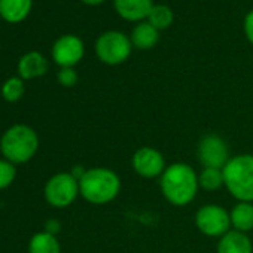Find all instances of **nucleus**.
I'll return each mask as SVG.
<instances>
[{"label": "nucleus", "instance_id": "obj_9", "mask_svg": "<svg viewBox=\"0 0 253 253\" xmlns=\"http://www.w3.org/2000/svg\"><path fill=\"white\" fill-rule=\"evenodd\" d=\"M131 166L134 171L145 179L161 177L167 169L163 154L151 146H143L137 149L131 158Z\"/></svg>", "mask_w": 253, "mask_h": 253}, {"label": "nucleus", "instance_id": "obj_16", "mask_svg": "<svg viewBox=\"0 0 253 253\" xmlns=\"http://www.w3.org/2000/svg\"><path fill=\"white\" fill-rule=\"evenodd\" d=\"M231 228L247 234L253 229V203L238 201L229 211Z\"/></svg>", "mask_w": 253, "mask_h": 253}, {"label": "nucleus", "instance_id": "obj_17", "mask_svg": "<svg viewBox=\"0 0 253 253\" xmlns=\"http://www.w3.org/2000/svg\"><path fill=\"white\" fill-rule=\"evenodd\" d=\"M29 253H61L60 243L49 232H38L29 243Z\"/></svg>", "mask_w": 253, "mask_h": 253}, {"label": "nucleus", "instance_id": "obj_12", "mask_svg": "<svg viewBox=\"0 0 253 253\" xmlns=\"http://www.w3.org/2000/svg\"><path fill=\"white\" fill-rule=\"evenodd\" d=\"M253 246L247 234L231 229L217 241L216 253H252Z\"/></svg>", "mask_w": 253, "mask_h": 253}, {"label": "nucleus", "instance_id": "obj_15", "mask_svg": "<svg viewBox=\"0 0 253 253\" xmlns=\"http://www.w3.org/2000/svg\"><path fill=\"white\" fill-rule=\"evenodd\" d=\"M131 43L139 49H151L160 41V30L149 21H140L131 32Z\"/></svg>", "mask_w": 253, "mask_h": 253}, {"label": "nucleus", "instance_id": "obj_5", "mask_svg": "<svg viewBox=\"0 0 253 253\" xmlns=\"http://www.w3.org/2000/svg\"><path fill=\"white\" fill-rule=\"evenodd\" d=\"M95 54L98 60L109 66L122 64L131 54V39L118 30H107L95 41Z\"/></svg>", "mask_w": 253, "mask_h": 253}, {"label": "nucleus", "instance_id": "obj_7", "mask_svg": "<svg viewBox=\"0 0 253 253\" xmlns=\"http://www.w3.org/2000/svg\"><path fill=\"white\" fill-rule=\"evenodd\" d=\"M195 225L201 234L220 238L228 231H231L229 211L217 204H206L197 210Z\"/></svg>", "mask_w": 253, "mask_h": 253}, {"label": "nucleus", "instance_id": "obj_24", "mask_svg": "<svg viewBox=\"0 0 253 253\" xmlns=\"http://www.w3.org/2000/svg\"><path fill=\"white\" fill-rule=\"evenodd\" d=\"M58 231H60V223H58L57 220H49V222L46 223V232L55 235Z\"/></svg>", "mask_w": 253, "mask_h": 253}, {"label": "nucleus", "instance_id": "obj_10", "mask_svg": "<svg viewBox=\"0 0 253 253\" xmlns=\"http://www.w3.org/2000/svg\"><path fill=\"white\" fill-rule=\"evenodd\" d=\"M84 42L75 35L58 38L52 46V58L60 67H73L84 57Z\"/></svg>", "mask_w": 253, "mask_h": 253}, {"label": "nucleus", "instance_id": "obj_22", "mask_svg": "<svg viewBox=\"0 0 253 253\" xmlns=\"http://www.w3.org/2000/svg\"><path fill=\"white\" fill-rule=\"evenodd\" d=\"M57 79L58 82L66 86V88H70V86H75L76 82H78V73L73 67H61L58 75H57Z\"/></svg>", "mask_w": 253, "mask_h": 253}, {"label": "nucleus", "instance_id": "obj_19", "mask_svg": "<svg viewBox=\"0 0 253 253\" xmlns=\"http://www.w3.org/2000/svg\"><path fill=\"white\" fill-rule=\"evenodd\" d=\"M173 20H174L173 11L167 5H163V3L154 5V8L151 9L148 15V21L158 30L170 27L173 24Z\"/></svg>", "mask_w": 253, "mask_h": 253}, {"label": "nucleus", "instance_id": "obj_8", "mask_svg": "<svg viewBox=\"0 0 253 253\" xmlns=\"http://www.w3.org/2000/svg\"><path fill=\"white\" fill-rule=\"evenodd\" d=\"M198 160L203 167L207 169H223L231 160L229 149L225 140L216 134L204 136L198 143Z\"/></svg>", "mask_w": 253, "mask_h": 253}, {"label": "nucleus", "instance_id": "obj_2", "mask_svg": "<svg viewBox=\"0 0 253 253\" xmlns=\"http://www.w3.org/2000/svg\"><path fill=\"white\" fill-rule=\"evenodd\" d=\"M79 192L91 204H109L121 192V179L110 169L92 167L81 177Z\"/></svg>", "mask_w": 253, "mask_h": 253}, {"label": "nucleus", "instance_id": "obj_1", "mask_svg": "<svg viewBox=\"0 0 253 253\" xmlns=\"http://www.w3.org/2000/svg\"><path fill=\"white\" fill-rule=\"evenodd\" d=\"M164 198L177 207H185L194 201L200 189L198 174L185 163L170 164L160 180Z\"/></svg>", "mask_w": 253, "mask_h": 253}, {"label": "nucleus", "instance_id": "obj_4", "mask_svg": "<svg viewBox=\"0 0 253 253\" xmlns=\"http://www.w3.org/2000/svg\"><path fill=\"white\" fill-rule=\"evenodd\" d=\"M39 146L38 134L27 125H14L2 136L0 151L5 160L12 164H23L30 161Z\"/></svg>", "mask_w": 253, "mask_h": 253}, {"label": "nucleus", "instance_id": "obj_6", "mask_svg": "<svg viewBox=\"0 0 253 253\" xmlns=\"http://www.w3.org/2000/svg\"><path fill=\"white\" fill-rule=\"evenodd\" d=\"M79 194V180L72 173H58L45 185V198L55 209L69 207Z\"/></svg>", "mask_w": 253, "mask_h": 253}, {"label": "nucleus", "instance_id": "obj_18", "mask_svg": "<svg viewBox=\"0 0 253 253\" xmlns=\"http://www.w3.org/2000/svg\"><path fill=\"white\" fill-rule=\"evenodd\" d=\"M198 185L201 189L207 192H214L225 186V177L222 169H207L204 167L203 171L198 174Z\"/></svg>", "mask_w": 253, "mask_h": 253}, {"label": "nucleus", "instance_id": "obj_3", "mask_svg": "<svg viewBox=\"0 0 253 253\" xmlns=\"http://www.w3.org/2000/svg\"><path fill=\"white\" fill-rule=\"evenodd\" d=\"M222 170L228 192L238 201L253 203V155L231 157Z\"/></svg>", "mask_w": 253, "mask_h": 253}, {"label": "nucleus", "instance_id": "obj_21", "mask_svg": "<svg viewBox=\"0 0 253 253\" xmlns=\"http://www.w3.org/2000/svg\"><path fill=\"white\" fill-rule=\"evenodd\" d=\"M17 176L15 166L8 160H0V189L8 188Z\"/></svg>", "mask_w": 253, "mask_h": 253}, {"label": "nucleus", "instance_id": "obj_20", "mask_svg": "<svg viewBox=\"0 0 253 253\" xmlns=\"http://www.w3.org/2000/svg\"><path fill=\"white\" fill-rule=\"evenodd\" d=\"M24 94V84L20 78H11L8 79L2 86V95L6 101H18Z\"/></svg>", "mask_w": 253, "mask_h": 253}, {"label": "nucleus", "instance_id": "obj_25", "mask_svg": "<svg viewBox=\"0 0 253 253\" xmlns=\"http://www.w3.org/2000/svg\"><path fill=\"white\" fill-rule=\"evenodd\" d=\"M84 3H86V5H100V3H103L104 0H82Z\"/></svg>", "mask_w": 253, "mask_h": 253}, {"label": "nucleus", "instance_id": "obj_11", "mask_svg": "<svg viewBox=\"0 0 253 253\" xmlns=\"http://www.w3.org/2000/svg\"><path fill=\"white\" fill-rule=\"evenodd\" d=\"M154 0H113L116 12L126 21H142L154 8Z\"/></svg>", "mask_w": 253, "mask_h": 253}, {"label": "nucleus", "instance_id": "obj_23", "mask_svg": "<svg viewBox=\"0 0 253 253\" xmlns=\"http://www.w3.org/2000/svg\"><path fill=\"white\" fill-rule=\"evenodd\" d=\"M244 33L247 41L253 45V9L249 11L244 17Z\"/></svg>", "mask_w": 253, "mask_h": 253}, {"label": "nucleus", "instance_id": "obj_13", "mask_svg": "<svg viewBox=\"0 0 253 253\" xmlns=\"http://www.w3.org/2000/svg\"><path fill=\"white\" fill-rule=\"evenodd\" d=\"M46 72H48V61L38 51L24 54L18 61V73L21 79H35L43 76Z\"/></svg>", "mask_w": 253, "mask_h": 253}, {"label": "nucleus", "instance_id": "obj_14", "mask_svg": "<svg viewBox=\"0 0 253 253\" xmlns=\"http://www.w3.org/2000/svg\"><path fill=\"white\" fill-rule=\"evenodd\" d=\"M32 5L33 0H0V17L11 24L21 23L30 14Z\"/></svg>", "mask_w": 253, "mask_h": 253}]
</instances>
